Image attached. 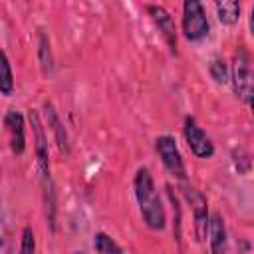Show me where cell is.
Returning a JSON list of instances; mask_svg holds the SVG:
<instances>
[{"mask_svg":"<svg viewBox=\"0 0 254 254\" xmlns=\"http://www.w3.org/2000/svg\"><path fill=\"white\" fill-rule=\"evenodd\" d=\"M187 198L190 200L192 212H194V226H196V236L202 240L206 236L208 230V210H206V200L200 192H196L194 189H187Z\"/></svg>","mask_w":254,"mask_h":254,"instance_id":"obj_8","label":"cell"},{"mask_svg":"<svg viewBox=\"0 0 254 254\" xmlns=\"http://www.w3.org/2000/svg\"><path fill=\"white\" fill-rule=\"evenodd\" d=\"M210 75H212L218 83H224V81H226L228 73H226V65H224L222 60H214V62L210 64Z\"/></svg>","mask_w":254,"mask_h":254,"instance_id":"obj_15","label":"cell"},{"mask_svg":"<svg viewBox=\"0 0 254 254\" xmlns=\"http://www.w3.org/2000/svg\"><path fill=\"white\" fill-rule=\"evenodd\" d=\"M14 89V79H12V69L6 60V56L0 52V93L10 95Z\"/></svg>","mask_w":254,"mask_h":254,"instance_id":"obj_13","label":"cell"},{"mask_svg":"<svg viewBox=\"0 0 254 254\" xmlns=\"http://www.w3.org/2000/svg\"><path fill=\"white\" fill-rule=\"evenodd\" d=\"M155 143H157L159 157H161L163 165L167 167V171L177 179H185L187 173H185V165H183V159H181V153H179V147H177L175 139L169 137V135H163Z\"/></svg>","mask_w":254,"mask_h":254,"instance_id":"obj_4","label":"cell"},{"mask_svg":"<svg viewBox=\"0 0 254 254\" xmlns=\"http://www.w3.org/2000/svg\"><path fill=\"white\" fill-rule=\"evenodd\" d=\"M135 196H137L145 224L153 230L165 228V210H163L161 198L155 190L151 173L147 169H139L135 175Z\"/></svg>","mask_w":254,"mask_h":254,"instance_id":"obj_1","label":"cell"},{"mask_svg":"<svg viewBox=\"0 0 254 254\" xmlns=\"http://www.w3.org/2000/svg\"><path fill=\"white\" fill-rule=\"evenodd\" d=\"M4 125H6V131L10 135V147L16 155H20L26 147V139H24V119L18 111H8L6 117H4Z\"/></svg>","mask_w":254,"mask_h":254,"instance_id":"obj_9","label":"cell"},{"mask_svg":"<svg viewBox=\"0 0 254 254\" xmlns=\"http://www.w3.org/2000/svg\"><path fill=\"white\" fill-rule=\"evenodd\" d=\"M95 250L101 254H111V252H121V248L103 232L95 234Z\"/></svg>","mask_w":254,"mask_h":254,"instance_id":"obj_14","label":"cell"},{"mask_svg":"<svg viewBox=\"0 0 254 254\" xmlns=\"http://www.w3.org/2000/svg\"><path fill=\"white\" fill-rule=\"evenodd\" d=\"M208 232H210V250L212 252H222L226 244V230L220 214H212L208 222Z\"/></svg>","mask_w":254,"mask_h":254,"instance_id":"obj_11","label":"cell"},{"mask_svg":"<svg viewBox=\"0 0 254 254\" xmlns=\"http://www.w3.org/2000/svg\"><path fill=\"white\" fill-rule=\"evenodd\" d=\"M20 252H34V234H32V228L26 226L24 228V234H22V248Z\"/></svg>","mask_w":254,"mask_h":254,"instance_id":"obj_16","label":"cell"},{"mask_svg":"<svg viewBox=\"0 0 254 254\" xmlns=\"http://www.w3.org/2000/svg\"><path fill=\"white\" fill-rule=\"evenodd\" d=\"M0 244H2V240H0Z\"/></svg>","mask_w":254,"mask_h":254,"instance_id":"obj_17","label":"cell"},{"mask_svg":"<svg viewBox=\"0 0 254 254\" xmlns=\"http://www.w3.org/2000/svg\"><path fill=\"white\" fill-rule=\"evenodd\" d=\"M183 32L187 40L196 42L208 34V20L200 0H185L183 6Z\"/></svg>","mask_w":254,"mask_h":254,"instance_id":"obj_3","label":"cell"},{"mask_svg":"<svg viewBox=\"0 0 254 254\" xmlns=\"http://www.w3.org/2000/svg\"><path fill=\"white\" fill-rule=\"evenodd\" d=\"M222 24H236L240 18V0H212Z\"/></svg>","mask_w":254,"mask_h":254,"instance_id":"obj_10","label":"cell"},{"mask_svg":"<svg viewBox=\"0 0 254 254\" xmlns=\"http://www.w3.org/2000/svg\"><path fill=\"white\" fill-rule=\"evenodd\" d=\"M30 121L34 127V135H36V155H38V165H40V173L44 179V187L46 192H52V185H50V163H48V143H46V135L42 129V123L38 119V113L32 109L30 111Z\"/></svg>","mask_w":254,"mask_h":254,"instance_id":"obj_6","label":"cell"},{"mask_svg":"<svg viewBox=\"0 0 254 254\" xmlns=\"http://www.w3.org/2000/svg\"><path fill=\"white\" fill-rule=\"evenodd\" d=\"M149 14H151L155 26L159 28L161 36L169 44V48L175 52V48H177V28H175V22H173L171 14L165 8H161V6H151L149 8Z\"/></svg>","mask_w":254,"mask_h":254,"instance_id":"obj_7","label":"cell"},{"mask_svg":"<svg viewBox=\"0 0 254 254\" xmlns=\"http://www.w3.org/2000/svg\"><path fill=\"white\" fill-rule=\"evenodd\" d=\"M183 131H185V139H187V143H189V149H190L196 157H200V159L212 157V153H214L212 141L206 137V133L196 125V121H194L192 117H187V119H185Z\"/></svg>","mask_w":254,"mask_h":254,"instance_id":"obj_5","label":"cell"},{"mask_svg":"<svg viewBox=\"0 0 254 254\" xmlns=\"http://www.w3.org/2000/svg\"><path fill=\"white\" fill-rule=\"evenodd\" d=\"M46 115H48V123L52 125V131L56 133V139H58L60 149L67 153V137H65V131H64V127H62V123H60V119H58V115H56V111H54V107L50 103H46Z\"/></svg>","mask_w":254,"mask_h":254,"instance_id":"obj_12","label":"cell"},{"mask_svg":"<svg viewBox=\"0 0 254 254\" xmlns=\"http://www.w3.org/2000/svg\"><path fill=\"white\" fill-rule=\"evenodd\" d=\"M232 87H234V93L244 103H250V99H252V67H250V56L244 48H238V52L234 56Z\"/></svg>","mask_w":254,"mask_h":254,"instance_id":"obj_2","label":"cell"}]
</instances>
